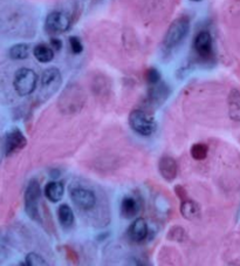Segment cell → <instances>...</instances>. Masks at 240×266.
Here are the masks:
<instances>
[{"mask_svg":"<svg viewBox=\"0 0 240 266\" xmlns=\"http://www.w3.org/2000/svg\"><path fill=\"white\" fill-rule=\"evenodd\" d=\"M84 96L83 91L78 89L75 87H69L59 99V108L65 114H74L80 112L84 106Z\"/></svg>","mask_w":240,"mask_h":266,"instance_id":"6da1fadb","label":"cell"},{"mask_svg":"<svg viewBox=\"0 0 240 266\" xmlns=\"http://www.w3.org/2000/svg\"><path fill=\"white\" fill-rule=\"evenodd\" d=\"M129 124L135 133L142 136H150L156 130L154 118L142 109H133L129 115Z\"/></svg>","mask_w":240,"mask_h":266,"instance_id":"7a4b0ae2","label":"cell"},{"mask_svg":"<svg viewBox=\"0 0 240 266\" xmlns=\"http://www.w3.org/2000/svg\"><path fill=\"white\" fill-rule=\"evenodd\" d=\"M40 197V184H39L36 179H31L25 191V211L29 218L38 223H41V217L38 207Z\"/></svg>","mask_w":240,"mask_h":266,"instance_id":"3957f363","label":"cell"},{"mask_svg":"<svg viewBox=\"0 0 240 266\" xmlns=\"http://www.w3.org/2000/svg\"><path fill=\"white\" fill-rule=\"evenodd\" d=\"M190 23L189 19L185 17L178 18L176 19L171 25L169 26L168 30H166L165 36H164L163 44L166 48H174L176 46L181 44L183 39L189 33Z\"/></svg>","mask_w":240,"mask_h":266,"instance_id":"277c9868","label":"cell"},{"mask_svg":"<svg viewBox=\"0 0 240 266\" xmlns=\"http://www.w3.org/2000/svg\"><path fill=\"white\" fill-rule=\"evenodd\" d=\"M36 82H38V75L34 70L31 68H20L14 75L13 86L20 96H27L35 90Z\"/></svg>","mask_w":240,"mask_h":266,"instance_id":"5b68a950","label":"cell"},{"mask_svg":"<svg viewBox=\"0 0 240 266\" xmlns=\"http://www.w3.org/2000/svg\"><path fill=\"white\" fill-rule=\"evenodd\" d=\"M62 78L59 69L55 68V67L47 68L46 70H44L41 76V93L44 94L46 99H48L55 91L59 90Z\"/></svg>","mask_w":240,"mask_h":266,"instance_id":"8992f818","label":"cell"},{"mask_svg":"<svg viewBox=\"0 0 240 266\" xmlns=\"http://www.w3.org/2000/svg\"><path fill=\"white\" fill-rule=\"evenodd\" d=\"M73 203L82 211L92 210L96 204V195L90 189L84 186H75L71 191Z\"/></svg>","mask_w":240,"mask_h":266,"instance_id":"52a82bcc","label":"cell"},{"mask_svg":"<svg viewBox=\"0 0 240 266\" xmlns=\"http://www.w3.org/2000/svg\"><path fill=\"white\" fill-rule=\"evenodd\" d=\"M69 27H71V19L63 12L54 11L47 15L45 29L50 34H61L68 30Z\"/></svg>","mask_w":240,"mask_h":266,"instance_id":"ba28073f","label":"cell"},{"mask_svg":"<svg viewBox=\"0 0 240 266\" xmlns=\"http://www.w3.org/2000/svg\"><path fill=\"white\" fill-rule=\"evenodd\" d=\"M27 146V139L18 128L8 131L5 136L4 150L6 156H11L16 152L23 150Z\"/></svg>","mask_w":240,"mask_h":266,"instance_id":"9c48e42d","label":"cell"},{"mask_svg":"<svg viewBox=\"0 0 240 266\" xmlns=\"http://www.w3.org/2000/svg\"><path fill=\"white\" fill-rule=\"evenodd\" d=\"M193 47L197 54L204 59L212 56V38L208 30H202L197 34L193 41Z\"/></svg>","mask_w":240,"mask_h":266,"instance_id":"30bf717a","label":"cell"},{"mask_svg":"<svg viewBox=\"0 0 240 266\" xmlns=\"http://www.w3.org/2000/svg\"><path fill=\"white\" fill-rule=\"evenodd\" d=\"M159 170L165 181L172 182L177 177V162L170 156H163L159 162Z\"/></svg>","mask_w":240,"mask_h":266,"instance_id":"8fae6325","label":"cell"},{"mask_svg":"<svg viewBox=\"0 0 240 266\" xmlns=\"http://www.w3.org/2000/svg\"><path fill=\"white\" fill-rule=\"evenodd\" d=\"M149 229L147 222L143 218H137L132 223V225L129 226L128 230V236L133 241L139 243V241H143L145 238L148 237Z\"/></svg>","mask_w":240,"mask_h":266,"instance_id":"7c38bea8","label":"cell"},{"mask_svg":"<svg viewBox=\"0 0 240 266\" xmlns=\"http://www.w3.org/2000/svg\"><path fill=\"white\" fill-rule=\"evenodd\" d=\"M63 195H65V185L62 182L53 181L45 186V196L52 203H57L61 201Z\"/></svg>","mask_w":240,"mask_h":266,"instance_id":"4fadbf2b","label":"cell"},{"mask_svg":"<svg viewBox=\"0 0 240 266\" xmlns=\"http://www.w3.org/2000/svg\"><path fill=\"white\" fill-rule=\"evenodd\" d=\"M229 116L231 120L240 122V91L232 89L229 94Z\"/></svg>","mask_w":240,"mask_h":266,"instance_id":"5bb4252c","label":"cell"},{"mask_svg":"<svg viewBox=\"0 0 240 266\" xmlns=\"http://www.w3.org/2000/svg\"><path fill=\"white\" fill-rule=\"evenodd\" d=\"M139 211L138 202L133 197H124L121 202V215L124 218L130 219L133 218Z\"/></svg>","mask_w":240,"mask_h":266,"instance_id":"9a60e30c","label":"cell"},{"mask_svg":"<svg viewBox=\"0 0 240 266\" xmlns=\"http://www.w3.org/2000/svg\"><path fill=\"white\" fill-rule=\"evenodd\" d=\"M181 213L185 219H189V221H193V219L198 218L200 215L198 204L196 202L189 200V198L182 201Z\"/></svg>","mask_w":240,"mask_h":266,"instance_id":"2e32d148","label":"cell"},{"mask_svg":"<svg viewBox=\"0 0 240 266\" xmlns=\"http://www.w3.org/2000/svg\"><path fill=\"white\" fill-rule=\"evenodd\" d=\"M57 219L63 228L68 229L74 224V212L68 204H61L57 209Z\"/></svg>","mask_w":240,"mask_h":266,"instance_id":"e0dca14e","label":"cell"},{"mask_svg":"<svg viewBox=\"0 0 240 266\" xmlns=\"http://www.w3.org/2000/svg\"><path fill=\"white\" fill-rule=\"evenodd\" d=\"M33 54L35 59L42 63H48L54 59V50L45 44L36 45L33 50Z\"/></svg>","mask_w":240,"mask_h":266,"instance_id":"ac0fdd59","label":"cell"},{"mask_svg":"<svg viewBox=\"0 0 240 266\" xmlns=\"http://www.w3.org/2000/svg\"><path fill=\"white\" fill-rule=\"evenodd\" d=\"M29 46L27 44L13 45L8 51V56L12 60H25L28 58Z\"/></svg>","mask_w":240,"mask_h":266,"instance_id":"d6986e66","label":"cell"},{"mask_svg":"<svg viewBox=\"0 0 240 266\" xmlns=\"http://www.w3.org/2000/svg\"><path fill=\"white\" fill-rule=\"evenodd\" d=\"M149 95H150V99L154 101V102L159 103V101H163L166 99V96L169 95V90L166 88L165 85L159 84L151 86V89L149 91Z\"/></svg>","mask_w":240,"mask_h":266,"instance_id":"ffe728a7","label":"cell"},{"mask_svg":"<svg viewBox=\"0 0 240 266\" xmlns=\"http://www.w3.org/2000/svg\"><path fill=\"white\" fill-rule=\"evenodd\" d=\"M190 154L192 156L193 160L196 161H203L205 160L206 156L209 154V147L205 143L198 142L194 143V145L191 147L190 149Z\"/></svg>","mask_w":240,"mask_h":266,"instance_id":"44dd1931","label":"cell"},{"mask_svg":"<svg viewBox=\"0 0 240 266\" xmlns=\"http://www.w3.org/2000/svg\"><path fill=\"white\" fill-rule=\"evenodd\" d=\"M27 266H45L47 265V262L40 255L35 252H31L26 256L25 258V264Z\"/></svg>","mask_w":240,"mask_h":266,"instance_id":"7402d4cb","label":"cell"},{"mask_svg":"<svg viewBox=\"0 0 240 266\" xmlns=\"http://www.w3.org/2000/svg\"><path fill=\"white\" fill-rule=\"evenodd\" d=\"M168 239L174 241H183L185 239V230L181 226H174L168 232Z\"/></svg>","mask_w":240,"mask_h":266,"instance_id":"603a6c76","label":"cell"},{"mask_svg":"<svg viewBox=\"0 0 240 266\" xmlns=\"http://www.w3.org/2000/svg\"><path fill=\"white\" fill-rule=\"evenodd\" d=\"M145 80H147V82L150 86H154V85L159 84V82H160V70L154 68V67L149 68L147 70V73H145Z\"/></svg>","mask_w":240,"mask_h":266,"instance_id":"cb8c5ba5","label":"cell"},{"mask_svg":"<svg viewBox=\"0 0 240 266\" xmlns=\"http://www.w3.org/2000/svg\"><path fill=\"white\" fill-rule=\"evenodd\" d=\"M69 45H71V50L74 54H81L83 51V45L78 36H71L69 38Z\"/></svg>","mask_w":240,"mask_h":266,"instance_id":"d4e9b609","label":"cell"},{"mask_svg":"<svg viewBox=\"0 0 240 266\" xmlns=\"http://www.w3.org/2000/svg\"><path fill=\"white\" fill-rule=\"evenodd\" d=\"M65 251H66L67 259H68V261L71 263H74V264H77V263L79 262L78 253L75 252L74 250H73L72 247H69V246H65Z\"/></svg>","mask_w":240,"mask_h":266,"instance_id":"484cf974","label":"cell"},{"mask_svg":"<svg viewBox=\"0 0 240 266\" xmlns=\"http://www.w3.org/2000/svg\"><path fill=\"white\" fill-rule=\"evenodd\" d=\"M175 192H176V195H177V197L181 201H184V200H187V192L184 189V186L176 185L175 186Z\"/></svg>","mask_w":240,"mask_h":266,"instance_id":"4316f807","label":"cell"},{"mask_svg":"<svg viewBox=\"0 0 240 266\" xmlns=\"http://www.w3.org/2000/svg\"><path fill=\"white\" fill-rule=\"evenodd\" d=\"M51 46L54 51H60L62 48V41L59 38H52Z\"/></svg>","mask_w":240,"mask_h":266,"instance_id":"83f0119b","label":"cell"},{"mask_svg":"<svg viewBox=\"0 0 240 266\" xmlns=\"http://www.w3.org/2000/svg\"><path fill=\"white\" fill-rule=\"evenodd\" d=\"M192 1H200V0H192Z\"/></svg>","mask_w":240,"mask_h":266,"instance_id":"f1b7e54d","label":"cell"}]
</instances>
